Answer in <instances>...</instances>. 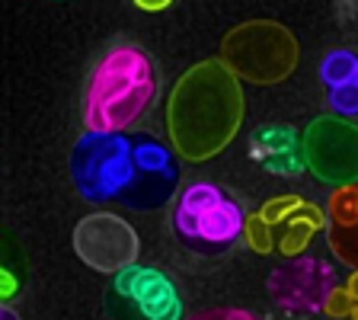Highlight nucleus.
Segmentation results:
<instances>
[{
  "label": "nucleus",
  "mask_w": 358,
  "mask_h": 320,
  "mask_svg": "<svg viewBox=\"0 0 358 320\" xmlns=\"http://www.w3.org/2000/svg\"><path fill=\"white\" fill-rule=\"evenodd\" d=\"M71 179L83 202L154 211L173 199L179 170L173 151L150 134L83 132L71 151Z\"/></svg>",
  "instance_id": "nucleus-1"
},
{
  "label": "nucleus",
  "mask_w": 358,
  "mask_h": 320,
  "mask_svg": "<svg viewBox=\"0 0 358 320\" xmlns=\"http://www.w3.org/2000/svg\"><path fill=\"white\" fill-rule=\"evenodd\" d=\"M243 122V90L221 61H201L176 81L166 106V128L176 154L208 160L237 138Z\"/></svg>",
  "instance_id": "nucleus-2"
},
{
  "label": "nucleus",
  "mask_w": 358,
  "mask_h": 320,
  "mask_svg": "<svg viewBox=\"0 0 358 320\" xmlns=\"http://www.w3.org/2000/svg\"><path fill=\"white\" fill-rule=\"evenodd\" d=\"M154 97L157 77L148 55L134 45L112 48L99 58L96 71L90 77L87 99H83L87 132H125L154 106Z\"/></svg>",
  "instance_id": "nucleus-3"
},
{
  "label": "nucleus",
  "mask_w": 358,
  "mask_h": 320,
  "mask_svg": "<svg viewBox=\"0 0 358 320\" xmlns=\"http://www.w3.org/2000/svg\"><path fill=\"white\" fill-rule=\"evenodd\" d=\"M221 64L237 81L278 83L298 67V39L272 20L243 22L224 36Z\"/></svg>",
  "instance_id": "nucleus-4"
},
{
  "label": "nucleus",
  "mask_w": 358,
  "mask_h": 320,
  "mask_svg": "<svg viewBox=\"0 0 358 320\" xmlns=\"http://www.w3.org/2000/svg\"><path fill=\"white\" fill-rule=\"evenodd\" d=\"M243 209L215 183H192L182 189L173 211V228L192 246H231L243 234Z\"/></svg>",
  "instance_id": "nucleus-5"
},
{
  "label": "nucleus",
  "mask_w": 358,
  "mask_h": 320,
  "mask_svg": "<svg viewBox=\"0 0 358 320\" xmlns=\"http://www.w3.org/2000/svg\"><path fill=\"white\" fill-rule=\"evenodd\" d=\"M301 154L323 183L333 186H355L358 173V134L352 122H343L336 116L310 122L301 138Z\"/></svg>",
  "instance_id": "nucleus-6"
},
{
  "label": "nucleus",
  "mask_w": 358,
  "mask_h": 320,
  "mask_svg": "<svg viewBox=\"0 0 358 320\" xmlns=\"http://www.w3.org/2000/svg\"><path fill=\"white\" fill-rule=\"evenodd\" d=\"M74 250L90 269L115 276L119 269L134 266L141 253V240L122 215L96 211L74 228Z\"/></svg>",
  "instance_id": "nucleus-7"
},
{
  "label": "nucleus",
  "mask_w": 358,
  "mask_h": 320,
  "mask_svg": "<svg viewBox=\"0 0 358 320\" xmlns=\"http://www.w3.org/2000/svg\"><path fill=\"white\" fill-rule=\"evenodd\" d=\"M333 288V269L320 260H298L268 276V291L288 307L317 311V307H323V301Z\"/></svg>",
  "instance_id": "nucleus-8"
},
{
  "label": "nucleus",
  "mask_w": 358,
  "mask_h": 320,
  "mask_svg": "<svg viewBox=\"0 0 358 320\" xmlns=\"http://www.w3.org/2000/svg\"><path fill=\"white\" fill-rule=\"evenodd\" d=\"M250 157L268 173L278 176H294L304 170V154H301V134L291 125H262L250 138Z\"/></svg>",
  "instance_id": "nucleus-9"
},
{
  "label": "nucleus",
  "mask_w": 358,
  "mask_h": 320,
  "mask_svg": "<svg viewBox=\"0 0 358 320\" xmlns=\"http://www.w3.org/2000/svg\"><path fill=\"white\" fill-rule=\"evenodd\" d=\"M128 298L138 305L144 320H182V301H179L173 282L160 269L138 266V276H134Z\"/></svg>",
  "instance_id": "nucleus-10"
},
{
  "label": "nucleus",
  "mask_w": 358,
  "mask_h": 320,
  "mask_svg": "<svg viewBox=\"0 0 358 320\" xmlns=\"http://www.w3.org/2000/svg\"><path fill=\"white\" fill-rule=\"evenodd\" d=\"M278 224H282L278 250H282L285 256H294V253H301V250L310 244L313 234L323 228V215L313 209V205H304V202H301L298 209L291 211L285 221H278Z\"/></svg>",
  "instance_id": "nucleus-11"
},
{
  "label": "nucleus",
  "mask_w": 358,
  "mask_h": 320,
  "mask_svg": "<svg viewBox=\"0 0 358 320\" xmlns=\"http://www.w3.org/2000/svg\"><path fill=\"white\" fill-rule=\"evenodd\" d=\"M320 77L329 90L345 87V83H358V58L345 48H336L320 61Z\"/></svg>",
  "instance_id": "nucleus-12"
},
{
  "label": "nucleus",
  "mask_w": 358,
  "mask_h": 320,
  "mask_svg": "<svg viewBox=\"0 0 358 320\" xmlns=\"http://www.w3.org/2000/svg\"><path fill=\"white\" fill-rule=\"evenodd\" d=\"M329 221L333 228H355L358 221V186H339L329 199Z\"/></svg>",
  "instance_id": "nucleus-13"
},
{
  "label": "nucleus",
  "mask_w": 358,
  "mask_h": 320,
  "mask_svg": "<svg viewBox=\"0 0 358 320\" xmlns=\"http://www.w3.org/2000/svg\"><path fill=\"white\" fill-rule=\"evenodd\" d=\"M329 109L336 112V119H355L358 116V83H345V87L329 90Z\"/></svg>",
  "instance_id": "nucleus-14"
},
{
  "label": "nucleus",
  "mask_w": 358,
  "mask_h": 320,
  "mask_svg": "<svg viewBox=\"0 0 358 320\" xmlns=\"http://www.w3.org/2000/svg\"><path fill=\"white\" fill-rule=\"evenodd\" d=\"M243 234H246V240H250V246H253V250H259V253H272V246H275V240H272V228H268L259 215L246 218V221H243Z\"/></svg>",
  "instance_id": "nucleus-15"
},
{
  "label": "nucleus",
  "mask_w": 358,
  "mask_h": 320,
  "mask_svg": "<svg viewBox=\"0 0 358 320\" xmlns=\"http://www.w3.org/2000/svg\"><path fill=\"white\" fill-rule=\"evenodd\" d=\"M323 311H329L333 317H352L355 314V282L349 288H333L323 301Z\"/></svg>",
  "instance_id": "nucleus-16"
},
{
  "label": "nucleus",
  "mask_w": 358,
  "mask_h": 320,
  "mask_svg": "<svg viewBox=\"0 0 358 320\" xmlns=\"http://www.w3.org/2000/svg\"><path fill=\"white\" fill-rule=\"evenodd\" d=\"M301 205V199H294V195H282V199H275V202H268L266 209H262V221L272 228V224H278V221H285V218L291 215V211Z\"/></svg>",
  "instance_id": "nucleus-17"
},
{
  "label": "nucleus",
  "mask_w": 358,
  "mask_h": 320,
  "mask_svg": "<svg viewBox=\"0 0 358 320\" xmlns=\"http://www.w3.org/2000/svg\"><path fill=\"white\" fill-rule=\"evenodd\" d=\"M329 244H333V250L339 256H343L345 263H355V228H333V234H329Z\"/></svg>",
  "instance_id": "nucleus-18"
},
{
  "label": "nucleus",
  "mask_w": 358,
  "mask_h": 320,
  "mask_svg": "<svg viewBox=\"0 0 358 320\" xmlns=\"http://www.w3.org/2000/svg\"><path fill=\"white\" fill-rule=\"evenodd\" d=\"M13 295H16V276H10L7 269L0 266V301L13 298Z\"/></svg>",
  "instance_id": "nucleus-19"
},
{
  "label": "nucleus",
  "mask_w": 358,
  "mask_h": 320,
  "mask_svg": "<svg viewBox=\"0 0 358 320\" xmlns=\"http://www.w3.org/2000/svg\"><path fill=\"white\" fill-rule=\"evenodd\" d=\"M217 320H256V317L246 311H227V314H217Z\"/></svg>",
  "instance_id": "nucleus-20"
},
{
  "label": "nucleus",
  "mask_w": 358,
  "mask_h": 320,
  "mask_svg": "<svg viewBox=\"0 0 358 320\" xmlns=\"http://www.w3.org/2000/svg\"><path fill=\"white\" fill-rule=\"evenodd\" d=\"M138 7H141V10H166L170 4H166V0H157V4H148V0H141Z\"/></svg>",
  "instance_id": "nucleus-21"
},
{
  "label": "nucleus",
  "mask_w": 358,
  "mask_h": 320,
  "mask_svg": "<svg viewBox=\"0 0 358 320\" xmlns=\"http://www.w3.org/2000/svg\"><path fill=\"white\" fill-rule=\"evenodd\" d=\"M0 320H20V317H16L10 307H0Z\"/></svg>",
  "instance_id": "nucleus-22"
},
{
  "label": "nucleus",
  "mask_w": 358,
  "mask_h": 320,
  "mask_svg": "<svg viewBox=\"0 0 358 320\" xmlns=\"http://www.w3.org/2000/svg\"><path fill=\"white\" fill-rule=\"evenodd\" d=\"M199 320H201V317H199ZM205 320H211V317H205Z\"/></svg>",
  "instance_id": "nucleus-23"
}]
</instances>
